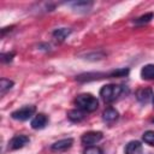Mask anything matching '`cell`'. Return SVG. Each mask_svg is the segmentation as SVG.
Returning <instances> with one entry per match:
<instances>
[{
	"label": "cell",
	"instance_id": "52a82bcc",
	"mask_svg": "<svg viewBox=\"0 0 154 154\" xmlns=\"http://www.w3.org/2000/svg\"><path fill=\"white\" fill-rule=\"evenodd\" d=\"M47 123H48V117L45 113H38L31 119L30 125L35 130H41L47 125Z\"/></svg>",
	"mask_w": 154,
	"mask_h": 154
},
{
	"label": "cell",
	"instance_id": "7402d4cb",
	"mask_svg": "<svg viewBox=\"0 0 154 154\" xmlns=\"http://www.w3.org/2000/svg\"><path fill=\"white\" fill-rule=\"evenodd\" d=\"M153 123H154V119H153Z\"/></svg>",
	"mask_w": 154,
	"mask_h": 154
},
{
	"label": "cell",
	"instance_id": "5bb4252c",
	"mask_svg": "<svg viewBox=\"0 0 154 154\" xmlns=\"http://www.w3.org/2000/svg\"><path fill=\"white\" fill-rule=\"evenodd\" d=\"M141 77L146 81H154V64H147L141 70Z\"/></svg>",
	"mask_w": 154,
	"mask_h": 154
},
{
	"label": "cell",
	"instance_id": "277c9868",
	"mask_svg": "<svg viewBox=\"0 0 154 154\" xmlns=\"http://www.w3.org/2000/svg\"><path fill=\"white\" fill-rule=\"evenodd\" d=\"M103 137L102 132L100 131H88L85 134L82 135L81 137V142L83 144H88V146H91V144H95L97 143L99 141H101Z\"/></svg>",
	"mask_w": 154,
	"mask_h": 154
},
{
	"label": "cell",
	"instance_id": "ba28073f",
	"mask_svg": "<svg viewBox=\"0 0 154 154\" xmlns=\"http://www.w3.org/2000/svg\"><path fill=\"white\" fill-rule=\"evenodd\" d=\"M153 90L150 88H141L136 91V99L141 103H147L153 99Z\"/></svg>",
	"mask_w": 154,
	"mask_h": 154
},
{
	"label": "cell",
	"instance_id": "ac0fdd59",
	"mask_svg": "<svg viewBox=\"0 0 154 154\" xmlns=\"http://www.w3.org/2000/svg\"><path fill=\"white\" fill-rule=\"evenodd\" d=\"M142 140H143L147 144L154 147V131H153V130L146 131V132L142 135Z\"/></svg>",
	"mask_w": 154,
	"mask_h": 154
},
{
	"label": "cell",
	"instance_id": "e0dca14e",
	"mask_svg": "<svg viewBox=\"0 0 154 154\" xmlns=\"http://www.w3.org/2000/svg\"><path fill=\"white\" fill-rule=\"evenodd\" d=\"M128 75H129V69L128 67H122V69H117V70H113V71L108 72L109 78L111 77H125Z\"/></svg>",
	"mask_w": 154,
	"mask_h": 154
},
{
	"label": "cell",
	"instance_id": "ffe728a7",
	"mask_svg": "<svg viewBox=\"0 0 154 154\" xmlns=\"http://www.w3.org/2000/svg\"><path fill=\"white\" fill-rule=\"evenodd\" d=\"M14 57V53H2L1 54V61L2 63H10Z\"/></svg>",
	"mask_w": 154,
	"mask_h": 154
},
{
	"label": "cell",
	"instance_id": "7c38bea8",
	"mask_svg": "<svg viewBox=\"0 0 154 154\" xmlns=\"http://www.w3.org/2000/svg\"><path fill=\"white\" fill-rule=\"evenodd\" d=\"M71 34V29L69 28H59V29H55L53 32H52V36L55 41L58 42H63L65 41V38Z\"/></svg>",
	"mask_w": 154,
	"mask_h": 154
},
{
	"label": "cell",
	"instance_id": "2e32d148",
	"mask_svg": "<svg viewBox=\"0 0 154 154\" xmlns=\"http://www.w3.org/2000/svg\"><path fill=\"white\" fill-rule=\"evenodd\" d=\"M153 18H154V13H153V12H148V13H146V14H143V16H141V17L136 18V19L134 20V23H135V24L141 25V24L149 23V22H150Z\"/></svg>",
	"mask_w": 154,
	"mask_h": 154
},
{
	"label": "cell",
	"instance_id": "30bf717a",
	"mask_svg": "<svg viewBox=\"0 0 154 154\" xmlns=\"http://www.w3.org/2000/svg\"><path fill=\"white\" fill-rule=\"evenodd\" d=\"M125 154H141L142 153V144L140 141H130L125 148H124Z\"/></svg>",
	"mask_w": 154,
	"mask_h": 154
},
{
	"label": "cell",
	"instance_id": "6da1fadb",
	"mask_svg": "<svg viewBox=\"0 0 154 154\" xmlns=\"http://www.w3.org/2000/svg\"><path fill=\"white\" fill-rule=\"evenodd\" d=\"M125 91V87L124 85H119V84H106L100 89V96L101 99L107 102L111 103L113 101H116L123 93Z\"/></svg>",
	"mask_w": 154,
	"mask_h": 154
},
{
	"label": "cell",
	"instance_id": "8992f818",
	"mask_svg": "<svg viewBox=\"0 0 154 154\" xmlns=\"http://www.w3.org/2000/svg\"><path fill=\"white\" fill-rule=\"evenodd\" d=\"M72 144H73V140L71 137H67V138H63V140L54 142L51 146V149L53 152H64V150H67L69 148H71Z\"/></svg>",
	"mask_w": 154,
	"mask_h": 154
},
{
	"label": "cell",
	"instance_id": "7a4b0ae2",
	"mask_svg": "<svg viewBox=\"0 0 154 154\" xmlns=\"http://www.w3.org/2000/svg\"><path fill=\"white\" fill-rule=\"evenodd\" d=\"M75 103L77 106V108L84 111V112H94L99 107V101L97 99L91 95V94H79L76 100H75Z\"/></svg>",
	"mask_w": 154,
	"mask_h": 154
},
{
	"label": "cell",
	"instance_id": "4fadbf2b",
	"mask_svg": "<svg viewBox=\"0 0 154 154\" xmlns=\"http://www.w3.org/2000/svg\"><path fill=\"white\" fill-rule=\"evenodd\" d=\"M70 5L77 12H88L91 8L93 2L91 1H73Z\"/></svg>",
	"mask_w": 154,
	"mask_h": 154
},
{
	"label": "cell",
	"instance_id": "8fae6325",
	"mask_svg": "<svg viewBox=\"0 0 154 154\" xmlns=\"http://www.w3.org/2000/svg\"><path fill=\"white\" fill-rule=\"evenodd\" d=\"M119 118V113L116 108L113 107H107L103 112H102V119L107 123H113Z\"/></svg>",
	"mask_w": 154,
	"mask_h": 154
},
{
	"label": "cell",
	"instance_id": "5b68a950",
	"mask_svg": "<svg viewBox=\"0 0 154 154\" xmlns=\"http://www.w3.org/2000/svg\"><path fill=\"white\" fill-rule=\"evenodd\" d=\"M29 137L28 136H25V135H16V136H13L11 140H10V142H8V148L10 149H13V150H16V149H19V148H23L26 143H29Z\"/></svg>",
	"mask_w": 154,
	"mask_h": 154
},
{
	"label": "cell",
	"instance_id": "44dd1931",
	"mask_svg": "<svg viewBox=\"0 0 154 154\" xmlns=\"http://www.w3.org/2000/svg\"><path fill=\"white\" fill-rule=\"evenodd\" d=\"M152 100H153V105H154V95H153V99Z\"/></svg>",
	"mask_w": 154,
	"mask_h": 154
},
{
	"label": "cell",
	"instance_id": "9a60e30c",
	"mask_svg": "<svg viewBox=\"0 0 154 154\" xmlns=\"http://www.w3.org/2000/svg\"><path fill=\"white\" fill-rule=\"evenodd\" d=\"M13 81L11 79H7V78H1L0 79V93L1 94H5L7 90H10L12 87H13Z\"/></svg>",
	"mask_w": 154,
	"mask_h": 154
},
{
	"label": "cell",
	"instance_id": "d6986e66",
	"mask_svg": "<svg viewBox=\"0 0 154 154\" xmlns=\"http://www.w3.org/2000/svg\"><path fill=\"white\" fill-rule=\"evenodd\" d=\"M83 154H103V150L96 146H88L83 150Z\"/></svg>",
	"mask_w": 154,
	"mask_h": 154
},
{
	"label": "cell",
	"instance_id": "3957f363",
	"mask_svg": "<svg viewBox=\"0 0 154 154\" xmlns=\"http://www.w3.org/2000/svg\"><path fill=\"white\" fill-rule=\"evenodd\" d=\"M35 112H36V107L34 105H26V106H23L18 109L13 111L11 113V117L16 120L24 122V120H28Z\"/></svg>",
	"mask_w": 154,
	"mask_h": 154
},
{
	"label": "cell",
	"instance_id": "9c48e42d",
	"mask_svg": "<svg viewBox=\"0 0 154 154\" xmlns=\"http://www.w3.org/2000/svg\"><path fill=\"white\" fill-rule=\"evenodd\" d=\"M66 116H67V118H69L72 123H79V122H82V120L85 118V112L82 111V109H79V108H76V109H70V111H67Z\"/></svg>",
	"mask_w": 154,
	"mask_h": 154
}]
</instances>
